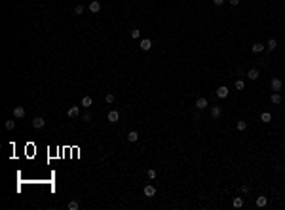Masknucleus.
<instances>
[{"label": "nucleus", "instance_id": "nucleus-13", "mask_svg": "<svg viewBox=\"0 0 285 210\" xmlns=\"http://www.w3.org/2000/svg\"><path fill=\"white\" fill-rule=\"evenodd\" d=\"M260 121H262V123H270V121H272V114H270V112H262V114H260Z\"/></svg>", "mask_w": 285, "mask_h": 210}, {"label": "nucleus", "instance_id": "nucleus-25", "mask_svg": "<svg viewBox=\"0 0 285 210\" xmlns=\"http://www.w3.org/2000/svg\"><path fill=\"white\" fill-rule=\"evenodd\" d=\"M6 129H8V131H11V129H15V121L8 119V121H6Z\"/></svg>", "mask_w": 285, "mask_h": 210}, {"label": "nucleus", "instance_id": "nucleus-20", "mask_svg": "<svg viewBox=\"0 0 285 210\" xmlns=\"http://www.w3.org/2000/svg\"><path fill=\"white\" fill-rule=\"evenodd\" d=\"M236 129H238L240 132H242V131H245V129H247V123H245V121H242V119H240L238 123H236Z\"/></svg>", "mask_w": 285, "mask_h": 210}, {"label": "nucleus", "instance_id": "nucleus-8", "mask_svg": "<svg viewBox=\"0 0 285 210\" xmlns=\"http://www.w3.org/2000/svg\"><path fill=\"white\" fill-rule=\"evenodd\" d=\"M139 46H141V49H143V51H148V49L152 47V42H150L148 38H144V40H141V44H139Z\"/></svg>", "mask_w": 285, "mask_h": 210}, {"label": "nucleus", "instance_id": "nucleus-21", "mask_svg": "<svg viewBox=\"0 0 285 210\" xmlns=\"http://www.w3.org/2000/svg\"><path fill=\"white\" fill-rule=\"evenodd\" d=\"M91 104H93V100H91V97H84L82 99V106H91Z\"/></svg>", "mask_w": 285, "mask_h": 210}, {"label": "nucleus", "instance_id": "nucleus-24", "mask_svg": "<svg viewBox=\"0 0 285 210\" xmlns=\"http://www.w3.org/2000/svg\"><path fill=\"white\" fill-rule=\"evenodd\" d=\"M74 13H76V15H82V13H84V6H82V4H78V6L74 8Z\"/></svg>", "mask_w": 285, "mask_h": 210}, {"label": "nucleus", "instance_id": "nucleus-31", "mask_svg": "<svg viewBox=\"0 0 285 210\" xmlns=\"http://www.w3.org/2000/svg\"><path fill=\"white\" fill-rule=\"evenodd\" d=\"M213 4H215V6H222L224 0H213Z\"/></svg>", "mask_w": 285, "mask_h": 210}, {"label": "nucleus", "instance_id": "nucleus-11", "mask_svg": "<svg viewBox=\"0 0 285 210\" xmlns=\"http://www.w3.org/2000/svg\"><path fill=\"white\" fill-rule=\"evenodd\" d=\"M143 191H144V195H146V197H154L156 195V187H154V185H146Z\"/></svg>", "mask_w": 285, "mask_h": 210}, {"label": "nucleus", "instance_id": "nucleus-5", "mask_svg": "<svg viewBox=\"0 0 285 210\" xmlns=\"http://www.w3.org/2000/svg\"><path fill=\"white\" fill-rule=\"evenodd\" d=\"M217 97H219V99H226V97H228V87L220 85L219 89H217Z\"/></svg>", "mask_w": 285, "mask_h": 210}, {"label": "nucleus", "instance_id": "nucleus-12", "mask_svg": "<svg viewBox=\"0 0 285 210\" xmlns=\"http://www.w3.org/2000/svg\"><path fill=\"white\" fill-rule=\"evenodd\" d=\"M67 116H69V118H78V116H80V110H78V106H72V108H69V112H67Z\"/></svg>", "mask_w": 285, "mask_h": 210}, {"label": "nucleus", "instance_id": "nucleus-28", "mask_svg": "<svg viewBox=\"0 0 285 210\" xmlns=\"http://www.w3.org/2000/svg\"><path fill=\"white\" fill-rule=\"evenodd\" d=\"M107 102H108V104L114 102V95H112V93H110V95H107Z\"/></svg>", "mask_w": 285, "mask_h": 210}, {"label": "nucleus", "instance_id": "nucleus-9", "mask_svg": "<svg viewBox=\"0 0 285 210\" xmlns=\"http://www.w3.org/2000/svg\"><path fill=\"white\" fill-rule=\"evenodd\" d=\"M220 114H222V110H220V106H211V118H213V119L220 118Z\"/></svg>", "mask_w": 285, "mask_h": 210}, {"label": "nucleus", "instance_id": "nucleus-6", "mask_svg": "<svg viewBox=\"0 0 285 210\" xmlns=\"http://www.w3.org/2000/svg\"><path fill=\"white\" fill-rule=\"evenodd\" d=\"M118 119H120V112L118 110H110V112H108V121H110V123H116Z\"/></svg>", "mask_w": 285, "mask_h": 210}, {"label": "nucleus", "instance_id": "nucleus-3", "mask_svg": "<svg viewBox=\"0 0 285 210\" xmlns=\"http://www.w3.org/2000/svg\"><path fill=\"white\" fill-rule=\"evenodd\" d=\"M209 106V102H207V99H203V97H200L198 100H196V108L198 110H203V108H207Z\"/></svg>", "mask_w": 285, "mask_h": 210}, {"label": "nucleus", "instance_id": "nucleus-27", "mask_svg": "<svg viewBox=\"0 0 285 210\" xmlns=\"http://www.w3.org/2000/svg\"><path fill=\"white\" fill-rule=\"evenodd\" d=\"M146 174H148V178H150V180H154V178H156V171H152V168H148Z\"/></svg>", "mask_w": 285, "mask_h": 210}, {"label": "nucleus", "instance_id": "nucleus-18", "mask_svg": "<svg viewBox=\"0 0 285 210\" xmlns=\"http://www.w3.org/2000/svg\"><path fill=\"white\" fill-rule=\"evenodd\" d=\"M276 47H278V42H276L274 38H270L268 40V44H266V49H270V51H274Z\"/></svg>", "mask_w": 285, "mask_h": 210}, {"label": "nucleus", "instance_id": "nucleus-17", "mask_svg": "<svg viewBox=\"0 0 285 210\" xmlns=\"http://www.w3.org/2000/svg\"><path fill=\"white\" fill-rule=\"evenodd\" d=\"M232 206H234V208H242L243 206V199H242V197H236V199L232 201Z\"/></svg>", "mask_w": 285, "mask_h": 210}, {"label": "nucleus", "instance_id": "nucleus-7", "mask_svg": "<svg viewBox=\"0 0 285 210\" xmlns=\"http://www.w3.org/2000/svg\"><path fill=\"white\" fill-rule=\"evenodd\" d=\"M44 125H46L44 118H34V119H33V127H34V129H44Z\"/></svg>", "mask_w": 285, "mask_h": 210}, {"label": "nucleus", "instance_id": "nucleus-19", "mask_svg": "<svg viewBox=\"0 0 285 210\" xmlns=\"http://www.w3.org/2000/svg\"><path fill=\"white\" fill-rule=\"evenodd\" d=\"M127 140H129V142H137V140H139V132L137 131H131L129 135H127Z\"/></svg>", "mask_w": 285, "mask_h": 210}, {"label": "nucleus", "instance_id": "nucleus-16", "mask_svg": "<svg viewBox=\"0 0 285 210\" xmlns=\"http://www.w3.org/2000/svg\"><path fill=\"white\" fill-rule=\"evenodd\" d=\"M270 100H272L274 104H281V95H279V93H272Z\"/></svg>", "mask_w": 285, "mask_h": 210}, {"label": "nucleus", "instance_id": "nucleus-1", "mask_svg": "<svg viewBox=\"0 0 285 210\" xmlns=\"http://www.w3.org/2000/svg\"><path fill=\"white\" fill-rule=\"evenodd\" d=\"M270 87H272V91L278 93V91H281V89H283V82H281L279 78H274V80L270 82Z\"/></svg>", "mask_w": 285, "mask_h": 210}, {"label": "nucleus", "instance_id": "nucleus-10", "mask_svg": "<svg viewBox=\"0 0 285 210\" xmlns=\"http://www.w3.org/2000/svg\"><path fill=\"white\" fill-rule=\"evenodd\" d=\"M264 49H266V46H262V44H253V46H251L253 53H262Z\"/></svg>", "mask_w": 285, "mask_h": 210}, {"label": "nucleus", "instance_id": "nucleus-23", "mask_svg": "<svg viewBox=\"0 0 285 210\" xmlns=\"http://www.w3.org/2000/svg\"><path fill=\"white\" fill-rule=\"evenodd\" d=\"M236 89H238V91L245 89V82H243V80H238V82H236Z\"/></svg>", "mask_w": 285, "mask_h": 210}, {"label": "nucleus", "instance_id": "nucleus-15", "mask_svg": "<svg viewBox=\"0 0 285 210\" xmlns=\"http://www.w3.org/2000/svg\"><path fill=\"white\" fill-rule=\"evenodd\" d=\"M266 203H268V199L264 195H260V197H257V206L259 208H262V206H266Z\"/></svg>", "mask_w": 285, "mask_h": 210}, {"label": "nucleus", "instance_id": "nucleus-14", "mask_svg": "<svg viewBox=\"0 0 285 210\" xmlns=\"http://www.w3.org/2000/svg\"><path fill=\"white\" fill-rule=\"evenodd\" d=\"M259 76H260V72L257 70V68H251V70L247 72V78H249V80H257Z\"/></svg>", "mask_w": 285, "mask_h": 210}, {"label": "nucleus", "instance_id": "nucleus-4", "mask_svg": "<svg viewBox=\"0 0 285 210\" xmlns=\"http://www.w3.org/2000/svg\"><path fill=\"white\" fill-rule=\"evenodd\" d=\"M25 114H27V112H25V108H23V106H15V108H14V116H15L17 119L25 118Z\"/></svg>", "mask_w": 285, "mask_h": 210}, {"label": "nucleus", "instance_id": "nucleus-30", "mask_svg": "<svg viewBox=\"0 0 285 210\" xmlns=\"http://www.w3.org/2000/svg\"><path fill=\"white\" fill-rule=\"evenodd\" d=\"M242 193H249V185H242Z\"/></svg>", "mask_w": 285, "mask_h": 210}, {"label": "nucleus", "instance_id": "nucleus-26", "mask_svg": "<svg viewBox=\"0 0 285 210\" xmlns=\"http://www.w3.org/2000/svg\"><path fill=\"white\" fill-rule=\"evenodd\" d=\"M139 36H141V30H139V29H133V30H131V38H139Z\"/></svg>", "mask_w": 285, "mask_h": 210}, {"label": "nucleus", "instance_id": "nucleus-22", "mask_svg": "<svg viewBox=\"0 0 285 210\" xmlns=\"http://www.w3.org/2000/svg\"><path fill=\"white\" fill-rule=\"evenodd\" d=\"M67 206H69V210H78V208H80V204H78V201H70V203L67 204Z\"/></svg>", "mask_w": 285, "mask_h": 210}, {"label": "nucleus", "instance_id": "nucleus-29", "mask_svg": "<svg viewBox=\"0 0 285 210\" xmlns=\"http://www.w3.org/2000/svg\"><path fill=\"white\" fill-rule=\"evenodd\" d=\"M82 121H91V116H90V114H86V116H82Z\"/></svg>", "mask_w": 285, "mask_h": 210}, {"label": "nucleus", "instance_id": "nucleus-32", "mask_svg": "<svg viewBox=\"0 0 285 210\" xmlns=\"http://www.w3.org/2000/svg\"><path fill=\"white\" fill-rule=\"evenodd\" d=\"M230 4H232V6H238V4H240V0H230Z\"/></svg>", "mask_w": 285, "mask_h": 210}, {"label": "nucleus", "instance_id": "nucleus-2", "mask_svg": "<svg viewBox=\"0 0 285 210\" xmlns=\"http://www.w3.org/2000/svg\"><path fill=\"white\" fill-rule=\"evenodd\" d=\"M90 11L91 13H99V11H101V2H99V0L90 2Z\"/></svg>", "mask_w": 285, "mask_h": 210}]
</instances>
